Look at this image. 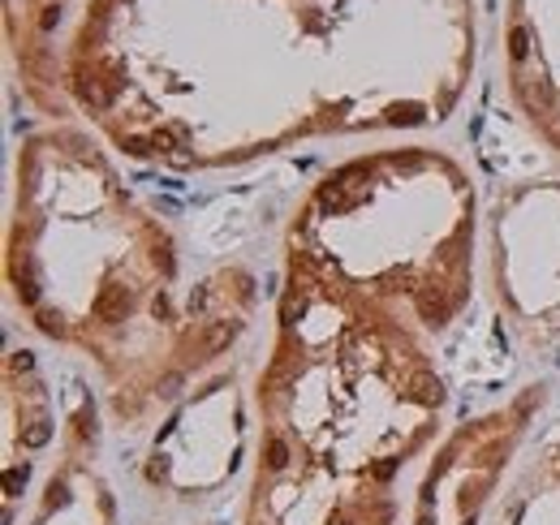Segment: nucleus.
I'll return each mask as SVG.
<instances>
[{
	"mask_svg": "<svg viewBox=\"0 0 560 525\" xmlns=\"http://www.w3.org/2000/svg\"><path fill=\"white\" fill-rule=\"evenodd\" d=\"M475 190L427 147L375 151L332 168L298 207L289 267L444 331L470 302Z\"/></svg>",
	"mask_w": 560,
	"mask_h": 525,
	"instance_id": "f257e3e1",
	"label": "nucleus"
}]
</instances>
